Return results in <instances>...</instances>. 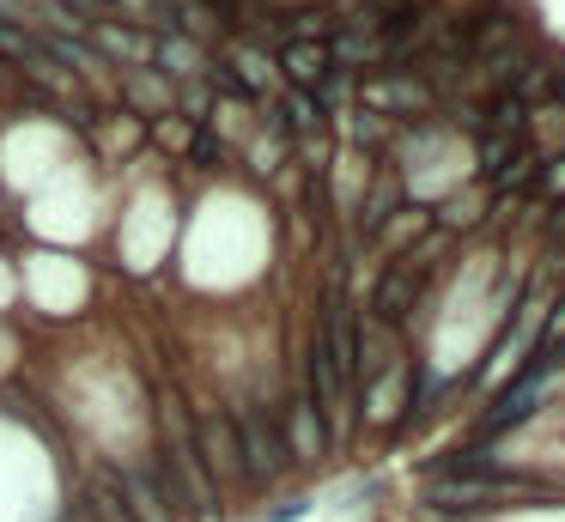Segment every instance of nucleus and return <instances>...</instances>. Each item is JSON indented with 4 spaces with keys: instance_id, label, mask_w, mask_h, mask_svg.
Wrapping results in <instances>:
<instances>
[{
    "instance_id": "423d86ee",
    "label": "nucleus",
    "mask_w": 565,
    "mask_h": 522,
    "mask_svg": "<svg viewBox=\"0 0 565 522\" xmlns=\"http://www.w3.org/2000/svg\"><path fill=\"white\" fill-rule=\"evenodd\" d=\"M116 492H122V504L135 522H177L171 498H164V486H159V468H122L116 473Z\"/></svg>"
},
{
    "instance_id": "7ed1b4c3",
    "label": "nucleus",
    "mask_w": 565,
    "mask_h": 522,
    "mask_svg": "<svg viewBox=\"0 0 565 522\" xmlns=\"http://www.w3.org/2000/svg\"><path fill=\"white\" fill-rule=\"evenodd\" d=\"M237 444H244V473L249 480H274L286 468V437L268 425L262 407H244L237 413Z\"/></svg>"
},
{
    "instance_id": "ddd939ff",
    "label": "nucleus",
    "mask_w": 565,
    "mask_h": 522,
    "mask_svg": "<svg viewBox=\"0 0 565 522\" xmlns=\"http://www.w3.org/2000/svg\"><path fill=\"white\" fill-rule=\"evenodd\" d=\"M232 61H237V79H244V92H274V67H268V55H262V49H232Z\"/></svg>"
},
{
    "instance_id": "2eb2a0df",
    "label": "nucleus",
    "mask_w": 565,
    "mask_h": 522,
    "mask_svg": "<svg viewBox=\"0 0 565 522\" xmlns=\"http://www.w3.org/2000/svg\"><path fill=\"white\" fill-rule=\"evenodd\" d=\"M365 97H371V104H426V85H419V79H371L365 85Z\"/></svg>"
},
{
    "instance_id": "a211bd4d",
    "label": "nucleus",
    "mask_w": 565,
    "mask_h": 522,
    "mask_svg": "<svg viewBox=\"0 0 565 522\" xmlns=\"http://www.w3.org/2000/svg\"><path fill=\"white\" fill-rule=\"evenodd\" d=\"M529 177H541V158H535V152H516L511 164H504L499 177H487V182H492V189H499V194H511L516 182H529Z\"/></svg>"
},
{
    "instance_id": "6ab92c4d",
    "label": "nucleus",
    "mask_w": 565,
    "mask_h": 522,
    "mask_svg": "<svg viewBox=\"0 0 565 522\" xmlns=\"http://www.w3.org/2000/svg\"><path fill=\"white\" fill-rule=\"evenodd\" d=\"M395 182H390V170H377V182H371V201H365V231L371 225H383V194H390Z\"/></svg>"
},
{
    "instance_id": "4be33fe9",
    "label": "nucleus",
    "mask_w": 565,
    "mask_h": 522,
    "mask_svg": "<svg viewBox=\"0 0 565 522\" xmlns=\"http://www.w3.org/2000/svg\"><path fill=\"white\" fill-rule=\"evenodd\" d=\"M67 12H79V19H98V7H110V0H62Z\"/></svg>"
},
{
    "instance_id": "f257e3e1",
    "label": "nucleus",
    "mask_w": 565,
    "mask_h": 522,
    "mask_svg": "<svg viewBox=\"0 0 565 522\" xmlns=\"http://www.w3.org/2000/svg\"><path fill=\"white\" fill-rule=\"evenodd\" d=\"M159 486L164 498H171L177 516H195V522H213V504H220V492L207 486V473H201V456H195V425L183 419V407L177 401H164V444H159Z\"/></svg>"
},
{
    "instance_id": "39448f33",
    "label": "nucleus",
    "mask_w": 565,
    "mask_h": 522,
    "mask_svg": "<svg viewBox=\"0 0 565 522\" xmlns=\"http://www.w3.org/2000/svg\"><path fill=\"white\" fill-rule=\"evenodd\" d=\"M426 255H431V243H419L407 262H390V274H383V286H377V316L383 322H402V316L414 310L419 286H426Z\"/></svg>"
},
{
    "instance_id": "9b49d317",
    "label": "nucleus",
    "mask_w": 565,
    "mask_h": 522,
    "mask_svg": "<svg viewBox=\"0 0 565 522\" xmlns=\"http://www.w3.org/2000/svg\"><path fill=\"white\" fill-rule=\"evenodd\" d=\"M152 55H159L171 73H183V79H189V73H195V79L207 73V49H201V43H189V36H177V31H164L159 43H152Z\"/></svg>"
},
{
    "instance_id": "412c9836",
    "label": "nucleus",
    "mask_w": 565,
    "mask_h": 522,
    "mask_svg": "<svg viewBox=\"0 0 565 522\" xmlns=\"http://www.w3.org/2000/svg\"><path fill=\"white\" fill-rule=\"evenodd\" d=\"M159 140L164 146H183L189 140V121H159Z\"/></svg>"
},
{
    "instance_id": "0eeeda50",
    "label": "nucleus",
    "mask_w": 565,
    "mask_h": 522,
    "mask_svg": "<svg viewBox=\"0 0 565 522\" xmlns=\"http://www.w3.org/2000/svg\"><path fill=\"white\" fill-rule=\"evenodd\" d=\"M322 444H329V425H322V413H317V395L298 388V395H292V419H286V456L317 461Z\"/></svg>"
},
{
    "instance_id": "f8f14e48",
    "label": "nucleus",
    "mask_w": 565,
    "mask_h": 522,
    "mask_svg": "<svg viewBox=\"0 0 565 522\" xmlns=\"http://www.w3.org/2000/svg\"><path fill=\"white\" fill-rule=\"evenodd\" d=\"M86 516H92V522H135V516H128V504H122V492H116V480H110V473H92Z\"/></svg>"
},
{
    "instance_id": "5701e85b",
    "label": "nucleus",
    "mask_w": 565,
    "mask_h": 522,
    "mask_svg": "<svg viewBox=\"0 0 565 522\" xmlns=\"http://www.w3.org/2000/svg\"><path fill=\"white\" fill-rule=\"evenodd\" d=\"M553 189H559V194H565V158H559V170H553Z\"/></svg>"
},
{
    "instance_id": "f3484780",
    "label": "nucleus",
    "mask_w": 565,
    "mask_h": 522,
    "mask_svg": "<svg viewBox=\"0 0 565 522\" xmlns=\"http://www.w3.org/2000/svg\"><path fill=\"white\" fill-rule=\"evenodd\" d=\"M110 7H122V24H171V0H110Z\"/></svg>"
},
{
    "instance_id": "6e6552de",
    "label": "nucleus",
    "mask_w": 565,
    "mask_h": 522,
    "mask_svg": "<svg viewBox=\"0 0 565 522\" xmlns=\"http://www.w3.org/2000/svg\"><path fill=\"white\" fill-rule=\"evenodd\" d=\"M541 371H547V352H541V359L529 364V371H523V376H516V383L499 395V407H492L487 419H480V437H499V432H511V425L523 419V413H529V401H535V383H541Z\"/></svg>"
},
{
    "instance_id": "aec40b11",
    "label": "nucleus",
    "mask_w": 565,
    "mask_h": 522,
    "mask_svg": "<svg viewBox=\"0 0 565 522\" xmlns=\"http://www.w3.org/2000/svg\"><path fill=\"white\" fill-rule=\"evenodd\" d=\"M559 347H565V298H559V310L547 316V359H553Z\"/></svg>"
},
{
    "instance_id": "dca6fc26",
    "label": "nucleus",
    "mask_w": 565,
    "mask_h": 522,
    "mask_svg": "<svg viewBox=\"0 0 565 522\" xmlns=\"http://www.w3.org/2000/svg\"><path fill=\"white\" fill-rule=\"evenodd\" d=\"M128 104L135 109H171V85L147 79V73H128Z\"/></svg>"
},
{
    "instance_id": "f03ea898",
    "label": "nucleus",
    "mask_w": 565,
    "mask_h": 522,
    "mask_svg": "<svg viewBox=\"0 0 565 522\" xmlns=\"http://www.w3.org/2000/svg\"><path fill=\"white\" fill-rule=\"evenodd\" d=\"M195 456H201V473H207L213 492H225V486L244 480V444H237V419L207 413V419L195 425Z\"/></svg>"
},
{
    "instance_id": "4468645a",
    "label": "nucleus",
    "mask_w": 565,
    "mask_h": 522,
    "mask_svg": "<svg viewBox=\"0 0 565 522\" xmlns=\"http://www.w3.org/2000/svg\"><path fill=\"white\" fill-rule=\"evenodd\" d=\"M280 109H286V128H298V134H310V128L322 121L317 97H310V92H298V85H280Z\"/></svg>"
},
{
    "instance_id": "9d476101",
    "label": "nucleus",
    "mask_w": 565,
    "mask_h": 522,
    "mask_svg": "<svg viewBox=\"0 0 565 522\" xmlns=\"http://www.w3.org/2000/svg\"><path fill=\"white\" fill-rule=\"evenodd\" d=\"M86 31H92V43H98L104 61H110V55H116V61H147V55H152V43H147V36H135L122 19H92Z\"/></svg>"
},
{
    "instance_id": "20e7f679",
    "label": "nucleus",
    "mask_w": 565,
    "mask_h": 522,
    "mask_svg": "<svg viewBox=\"0 0 565 522\" xmlns=\"http://www.w3.org/2000/svg\"><path fill=\"white\" fill-rule=\"evenodd\" d=\"M0 67H25V73H38V79H50V85H62V92H74V85L62 79V61H50L43 36L25 31L19 19H0Z\"/></svg>"
},
{
    "instance_id": "1a4fd4ad",
    "label": "nucleus",
    "mask_w": 565,
    "mask_h": 522,
    "mask_svg": "<svg viewBox=\"0 0 565 522\" xmlns=\"http://www.w3.org/2000/svg\"><path fill=\"white\" fill-rule=\"evenodd\" d=\"M329 43H286L280 49V85H298V92H317L329 79Z\"/></svg>"
}]
</instances>
